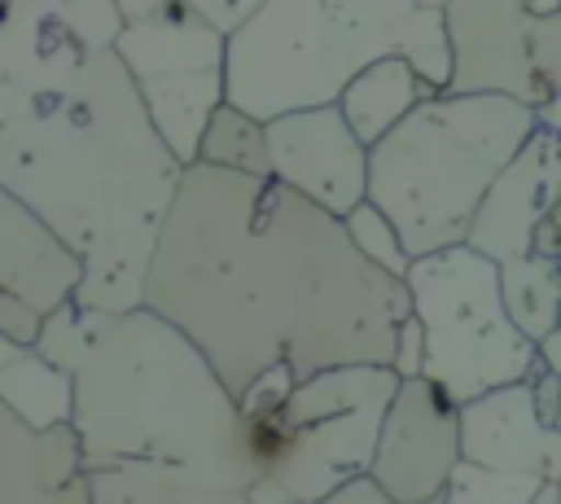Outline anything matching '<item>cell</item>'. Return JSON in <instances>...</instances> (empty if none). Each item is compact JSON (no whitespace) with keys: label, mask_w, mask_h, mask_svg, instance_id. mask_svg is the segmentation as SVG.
<instances>
[{"label":"cell","mask_w":561,"mask_h":504,"mask_svg":"<svg viewBox=\"0 0 561 504\" xmlns=\"http://www.w3.org/2000/svg\"><path fill=\"white\" fill-rule=\"evenodd\" d=\"M421 0H267L228 35V101L263 123L337 105L359 70L403 57Z\"/></svg>","instance_id":"5"},{"label":"cell","mask_w":561,"mask_h":504,"mask_svg":"<svg viewBox=\"0 0 561 504\" xmlns=\"http://www.w3.org/2000/svg\"><path fill=\"white\" fill-rule=\"evenodd\" d=\"M557 197H561V127L539 123L526 149L491 184L465 245L495 259L500 267L530 254L535 232L552 215Z\"/></svg>","instance_id":"12"},{"label":"cell","mask_w":561,"mask_h":504,"mask_svg":"<svg viewBox=\"0 0 561 504\" xmlns=\"http://www.w3.org/2000/svg\"><path fill=\"white\" fill-rule=\"evenodd\" d=\"M0 412L18 416L26 429L75 425V377L35 346L0 337Z\"/></svg>","instance_id":"16"},{"label":"cell","mask_w":561,"mask_h":504,"mask_svg":"<svg viewBox=\"0 0 561 504\" xmlns=\"http://www.w3.org/2000/svg\"><path fill=\"white\" fill-rule=\"evenodd\" d=\"M412 316L425 329V377L456 403L526 381L539 346L513 324L500 263L473 245L425 254L408 272Z\"/></svg>","instance_id":"6"},{"label":"cell","mask_w":561,"mask_h":504,"mask_svg":"<svg viewBox=\"0 0 561 504\" xmlns=\"http://www.w3.org/2000/svg\"><path fill=\"white\" fill-rule=\"evenodd\" d=\"M522 9L530 18H557L561 13V0H522Z\"/></svg>","instance_id":"29"},{"label":"cell","mask_w":561,"mask_h":504,"mask_svg":"<svg viewBox=\"0 0 561 504\" xmlns=\"http://www.w3.org/2000/svg\"><path fill=\"white\" fill-rule=\"evenodd\" d=\"M530 66L539 88L552 96H561V13L557 18H530Z\"/></svg>","instance_id":"23"},{"label":"cell","mask_w":561,"mask_h":504,"mask_svg":"<svg viewBox=\"0 0 561 504\" xmlns=\"http://www.w3.org/2000/svg\"><path fill=\"white\" fill-rule=\"evenodd\" d=\"M539 359H543L552 373H561V329H557V333H552V337L539 346Z\"/></svg>","instance_id":"28"},{"label":"cell","mask_w":561,"mask_h":504,"mask_svg":"<svg viewBox=\"0 0 561 504\" xmlns=\"http://www.w3.org/2000/svg\"><path fill=\"white\" fill-rule=\"evenodd\" d=\"M184 171L118 53H96L48 92L0 96V193L35 210L83 259L75 294L83 311L145 307Z\"/></svg>","instance_id":"2"},{"label":"cell","mask_w":561,"mask_h":504,"mask_svg":"<svg viewBox=\"0 0 561 504\" xmlns=\"http://www.w3.org/2000/svg\"><path fill=\"white\" fill-rule=\"evenodd\" d=\"M430 96H438V92L416 75V66L408 57L394 53V57H381L368 70H359L337 105H342L346 123L355 127V136L373 149Z\"/></svg>","instance_id":"17"},{"label":"cell","mask_w":561,"mask_h":504,"mask_svg":"<svg viewBox=\"0 0 561 504\" xmlns=\"http://www.w3.org/2000/svg\"><path fill=\"white\" fill-rule=\"evenodd\" d=\"M114 53L162 140L184 167H193L215 110L228 101V35L188 0H171L153 18L127 22Z\"/></svg>","instance_id":"8"},{"label":"cell","mask_w":561,"mask_h":504,"mask_svg":"<svg viewBox=\"0 0 561 504\" xmlns=\"http://www.w3.org/2000/svg\"><path fill=\"white\" fill-rule=\"evenodd\" d=\"M421 4H434V9H447L451 0H421Z\"/></svg>","instance_id":"31"},{"label":"cell","mask_w":561,"mask_h":504,"mask_svg":"<svg viewBox=\"0 0 561 504\" xmlns=\"http://www.w3.org/2000/svg\"><path fill=\"white\" fill-rule=\"evenodd\" d=\"M197 162L202 167H215V171H237V175H259V180H272V145H267V123L237 110L232 101H224L202 136V149H197Z\"/></svg>","instance_id":"20"},{"label":"cell","mask_w":561,"mask_h":504,"mask_svg":"<svg viewBox=\"0 0 561 504\" xmlns=\"http://www.w3.org/2000/svg\"><path fill=\"white\" fill-rule=\"evenodd\" d=\"M4 4H9V0H4Z\"/></svg>","instance_id":"32"},{"label":"cell","mask_w":561,"mask_h":504,"mask_svg":"<svg viewBox=\"0 0 561 504\" xmlns=\"http://www.w3.org/2000/svg\"><path fill=\"white\" fill-rule=\"evenodd\" d=\"M460 460V403L438 381L408 377L386 412L368 478L394 504H438Z\"/></svg>","instance_id":"9"},{"label":"cell","mask_w":561,"mask_h":504,"mask_svg":"<svg viewBox=\"0 0 561 504\" xmlns=\"http://www.w3.org/2000/svg\"><path fill=\"white\" fill-rule=\"evenodd\" d=\"M394 373L408 377H425V329L416 316H408L403 333H399V355H394Z\"/></svg>","instance_id":"26"},{"label":"cell","mask_w":561,"mask_h":504,"mask_svg":"<svg viewBox=\"0 0 561 504\" xmlns=\"http://www.w3.org/2000/svg\"><path fill=\"white\" fill-rule=\"evenodd\" d=\"M206 22H215L224 35H232V31H241L267 0H188Z\"/></svg>","instance_id":"25"},{"label":"cell","mask_w":561,"mask_h":504,"mask_svg":"<svg viewBox=\"0 0 561 504\" xmlns=\"http://www.w3.org/2000/svg\"><path fill=\"white\" fill-rule=\"evenodd\" d=\"M83 259L18 197L0 193V294L26 302L44 320L75 302Z\"/></svg>","instance_id":"14"},{"label":"cell","mask_w":561,"mask_h":504,"mask_svg":"<svg viewBox=\"0 0 561 504\" xmlns=\"http://www.w3.org/2000/svg\"><path fill=\"white\" fill-rule=\"evenodd\" d=\"M535 127L539 110L522 101L438 92L373 145L368 202L390 215L412 259L456 250Z\"/></svg>","instance_id":"4"},{"label":"cell","mask_w":561,"mask_h":504,"mask_svg":"<svg viewBox=\"0 0 561 504\" xmlns=\"http://www.w3.org/2000/svg\"><path fill=\"white\" fill-rule=\"evenodd\" d=\"M272 145V180L307 197L311 206L346 219L359 202H368V158L373 149L355 136L342 105L294 110L267 123Z\"/></svg>","instance_id":"10"},{"label":"cell","mask_w":561,"mask_h":504,"mask_svg":"<svg viewBox=\"0 0 561 504\" xmlns=\"http://www.w3.org/2000/svg\"><path fill=\"white\" fill-rule=\"evenodd\" d=\"M543 478L530 473H500V469H482L460 460V469L451 473L443 504H530L539 495Z\"/></svg>","instance_id":"22"},{"label":"cell","mask_w":561,"mask_h":504,"mask_svg":"<svg viewBox=\"0 0 561 504\" xmlns=\"http://www.w3.org/2000/svg\"><path fill=\"white\" fill-rule=\"evenodd\" d=\"M92 504H250V495L175 465H114L92 473Z\"/></svg>","instance_id":"18"},{"label":"cell","mask_w":561,"mask_h":504,"mask_svg":"<svg viewBox=\"0 0 561 504\" xmlns=\"http://www.w3.org/2000/svg\"><path fill=\"white\" fill-rule=\"evenodd\" d=\"M548 219H552V224L561 228V197H557V206H552V215H548Z\"/></svg>","instance_id":"30"},{"label":"cell","mask_w":561,"mask_h":504,"mask_svg":"<svg viewBox=\"0 0 561 504\" xmlns=\"http://www.w3.org/2000/svg\"><path fill=\"white\" fill-rule=\"evenodd\" d=\"M0 504H92V473L75 425L26 429L0 412Z\"/></svg>","instance_id":"15"},{"label":"cell","mask_w":561,"mask_h":504,"mask_svg":"<svg viewBox=\"0 0 561 504\" xmlns=\"http://www.w3.org/2000/svg\"><path fill=\"white\" fill-rule=\"evenodd\" d=\"M35 351L75 377V434L88 473L175 465L245 495L259 482L237 394L167 316L149 307L101 316L70 302L48 316Z\"/></svg>","instance_id":"3"},{"label":"cell","mask_w":561,"mask_h":504,"mask_svg":"<svg viewBox=\"0 0 561 504\" xmlns=\"http://www.w3.org/2000/svg\"><path fill=\"white\" fill-rule=\"evenodd\" d=\"M44 316L39 311H31L26 302H18V298H9V294H0V337L4 342H18V346H35L39 337H44Z\"/></svg>","instance_id":"24"},{"label":"cell","mask_w":561,"mask_h":504,"mask_svg":"<svg viewBox=\"0 0 561 504\" xmlns=\"http://www.w3.org/2000/svg\"><path fill=\"white\" fill-rule=\"evenodd\" d=\"M451 83L460 96H508L530 110L548 105V92L530 66V13L522 0H451Z\"/></svg>","instance_id":"11"},{"label":"cell","mask_w":561,"mask_h":504,"mask_svg":"<svg viewBox=\"0 0 561 504\" xmlns=\"http://www.w3.org/2000/svg\"><path fill=\"white\" fill-rule=\"evenodd\" d=\"M342 224H346V232H351L355 250H359L373 267H381V272H390V276L408 280V272H412V263H416V259L408 254V245H403L399 228L390 224V215H386L381 206L359 202Z\"/></svg>","instance_id":"21"},{"label":"cell","mask_w":561,"mask_h":504,"mask_svg":"<svg viewBox=\"0 0 561 504\" xmlns=\"http://www.w3.org/2000/svg\"><path fill=\"white\" fill-rule=\"evenodd\" d=\"M399 386L403 377L386 364H346L298 381L285 399L289 456L250 486V504H320L368 478Z\"/></svg>","instance_id":"7"},{"label":"cell","mask_w":561,"mask_h":504,"mask_svg":"<svg viewBox=\"0 0 561 504\" xmlns=\"http://www.w3.org/2000/svg\"><path fill=\"white\" fill-rule=\"evenodd\" d=\"M320 504H394L373 478H359V482H351V486H342L337 495H329V500H320ZM443 504V500H438Z\"/></svg>","instance_id":"27"},{"label":"cell","mask_w":561,"mask_h":504,"mask_svg":"<svg viewBox=\"0 0 561 504\" xmlns=\"http://www.w3.org/2000/svg\"><path fill=\"white\" fill-rule=\"evenodd\" d=\"M460 443L469 465L561 482V429L543 425L530 381L460 403Z\"/></svg>","instance_id":"13"},{"label":"cell","mask_w":561,"mask_h":504,"mask_svg":"<svg viewBox=\"0 0 561 504\" xmlns=\"http://www.w3.org/2000/svg\"><path fill=\"white\" fill-rule=\"evenodd\" d=\"M145 307L184 329L241 403L272 368L298 381L346 364L394 368L412 294L355 250L342 219L280 180L193 162Z\"/></svg>","instance_id":"1"},{"label":"cell","mask_w":561,"mask_h":504,"mask_svg":"<svg viewBox=\"0 0 561 504\" xmlns=\"http://www.w3.org/2000/svg\"><path fill=\"white\" fill-rule=\"evenodd\" d=\"M504 280V302L513 324L543 346L561 329V259L552 254H522L500 267Z\"/></svg>","instance_id":"19"}]
</instances>
